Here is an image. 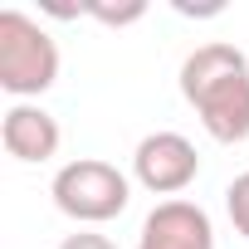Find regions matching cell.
I'll use <instances>...</instances> for the list:
<instances>
[{
    "mask_svg": "<svg viewBox=\"0 0 249 249\" xmlns=\"http://www.w3.org/2000/svg\"><path fill=\"white\" fill-rule=\"evenodd\" d=\"M181 98L196 107L200 127L215 142L249 137V59L244 49L210 39L181 64Z\"/></svg>",
    "mask_w": 249,
    "mask_h": 249,
    "instance_id": "1",
    "label": "cell"
},
{
    "mask_svg": "<svg viewBox=\"0 0 249 249\" xmlns=\"http://www.w3.org/2000/svg\"><path fill=\"white\" fill-rule=\"evenodd\" d=\"M93 20H103V25H132V20H142L147 15V0H127V5H83Z\"/></svg>",
    "mask_w": 249,
    "mask_h": 249,
    "instance_id": "8",
    "label": "cell"
},
{
    "mask_svg": "<svg viewBox=\"0 0 249 249\" xmlns=\"http://www.w3.org/2000/svg\"><path fill=\"white\" fill-rule=\"evenodd\" d=\"M54 205L78 220V225H107L127 210L132 200V181L122 176L112 161L103 157H78V161H64L54 171V186H49Z\"/></svg>",
    "mask_w": 249,
    "mask_h": 249,
    "instance_id": "3",
    "label": "cell"
},
{
    "mask_svg": "<svg viewBox=\"0 0 249 249\" xmlns=\"http://www.w3.org/2000/svg\"><path fill=\"white\" fill-rule=\"evenodd\" d=\"M59 83V44L25 10H0V88L30 103Z\"/></svg>",
    "mask_w": 249,
    "mask_h": 249,
    "instance_id": "2",
    "label": "cell"
},
{
    "mask_svg": "<svg viewBox=\"0 0 249 249\" xmlns=\"http://www.w3.org/2000/svg\"><path fill=\"white\" fill-rule=\"evenodd\" d=\"M0 142L15 161H49L59 152L64 132H59V117L44 112L39 103H15L0 122Z\"/></svg>",
    "mask_w": 249,
    "mask_h": 249,
    "instance_id": "6",
    "label": "cell"
},
{
    "mask_svg": "<svg viewBox=\"0 0 249 249\" xmlns=\"http://www.w3.org/2000/svg\"><path fill=\"white\" fill-rule=\"evenodd\" d=\"M225 210H230L234 230H239V234L249 239V171L230 181V191H225Z\"/></svg>",
    "mask_w": 249,
    "mask_h": 249,
    "instance_id": "7",
    "label": "cell"
},
{
    "mask_svg": "<svg viewBox=\"0 0 249 249\" xmlns=\"http://www.w3.org/2000/svg\"><path fill=\"white\" fill-rule=\"evenodd\" d=\"M132 176L152 191V196H181L196 176H200V157L191 147V137L181 132H147L132 152Z\"/></svg>",
    "mask_w": 249,
    "mask_h": 249,
    "instance_id": "4",
    "label": "cell"
},
{
    "mask_svg": "<svg viewBox=\"0 0 249 249\" xmlns=\"http://www.w3.org/2000/svg\"><path fill=\"white\" fill-rule=\"evenodd\" d=\"M137 249H215V225L196 200H161L137 234Z\"/></svg>",
    "mask_w": 249,
    "mask_h": 249,
    "instance_id": "5",
    "label": "cell"
},
{
    "mask_svg": "<svg viewBox=\"0 0 249 249\" xmlns=\"http://www.w3.org/2000/svg\"><path fill=\"white\" fill-rule=\"evenodd\" d=\"M59 249H117L107 234H98V230H78V234H69Z\"/></svg>",
    "mask_w": 249,
    "mask_h": 249,
    "instance_id": "9",
    "label": "cell"
}]
</instances>
